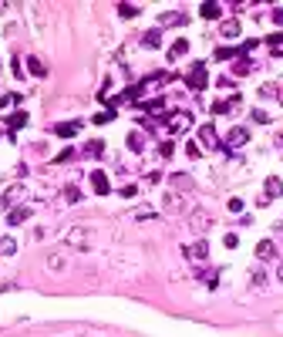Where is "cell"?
<instances>
[{
	"label": "cell",
	"mask_w": 283,
	"mask_h": 337,
	"mask_svg": "<svg viewBox=\"0 0 283 337\" xmlns=\"http://www.w3.org/2000/svg\"><path fill=\"white\" fill-rule=\"evenodd\" d=\"M4 10H7V4H4V0H0V14H4Z\"/></svg>",
	"instance_id": "cell-37"
},
{
	"label": "cell",
	"mask_w": 283,
	"mask_h": 337,
	"mask_svg": "<svg viewBox=\"0 0 283 337\" xmlns=\"http://www.w3.org/2000/svg\"><path fill=\"white\" fill-rule=\"evenodd\" d=\"M206 81H209V74H206V65H202V61H195L192 71H189V78H186V85L199 91V88H206Z\"/></svg>",
	"instance_id": "cell-1"
},
{
	"label": "cell",
	"mask_w": 283,
	"mask_h": 337,
	"mask_svg": "<svg viewBox=\"0 0 283 337\" xmlns=\"http://www.w3.org/2000/svg\"><path fill=\"white\" fill-rule=\"evenodd\" d=\"M64 196H68V199H71V202H81V193H78V189H74V185H68V189H64Z\"/></svg>",
	"instance_id": "cell-28"
},
{
	"label": "cell",
	"mask_w": 283,
	"mask_h": 337,
	"mask_svg": "<svg viewBox=\"0 0 283 337\" xmlns=\"http://www.w3.org/2000/svg\"><path fill=\"white\" fill-rule=\"evenodd\" d=\"M182 209H186V206H182V199H179L176 193L165 196V213H182Z\"/></svg>",
	"instance_id": "cell-18"
},
{
	"label": "cell",
	"mask_w": 283,
	"mask_h": 337,
	"mask_svg": "<svg viewBox=\"0 0 283 337\" xmlns=\"http://www.w3.org/2000/svg\"><path fill=\"white\" fill-rule=\"evenodd\" d=\"M246 142H250V132H246V129H240V125L229 129V135H226V149H229V152L240 149V145H246Z\"/></svg>",
	"instance_id": "cell-2"
},
{
	"label": "cell",
	"mask_w": 283,
	"mask_h": 337,
	"mask_svg": "<svg viewBox=\"0 0 283 337\" xmlns=\"http://www.w3.org/2000/svg\"><path fill=\"white\" fill-rule=\"evenodd\" d=\"M189 121H192V115H189V112H176V115L169 118V125H172L176 132H182V129H189Z\"/></svg>",
	"instance_id": "cell-10"
},
{
	"label": "cell",
	"mask_w": 283,
	"mask_h": 337,
	"mask_svg": "<svg viewBox=\"0 0 283 337\" xmlns=\"http://www.w3.org/2000/svg\"><path fill=\"white\" fill-rule=\"evenodd\" d=\"M128 149L132 152H145V135L142 132H128Z\"/></svg>",
	"instance_id": "cell-13"
},
{
	"label": "cell",
	"mask_w": 283,
	"mask_h": 337,
	"mask_svg": "<svg viewBox=\"0 0 283 337\" xmlns=\"http://www.w3.org/2000/svg\"><path fill=\"white\" fill-rule=\"evenodd\" d=\"M253 121H259V125H267L270 118H267V112H259V108H256V112H253Z\"/></svg>",
	"instance_id": "cell-30"
},
{
	"label": "cell",
	"mask_w": 283,
	"mask_h": 337,
	"mask_svg": "<svg viewBox=\"0 0 283 337\" xmlns=\"http://www.w3.org/2000/svg\"><path fill=\"white\" fill-rule=\"evenodd\" d=\"M186 51H189V40H176V44L169 48V61H179V57L186 54Z\"/></svg>",
	"instance_id": "cell-17"
},
{
	"label": "cell",
	"mask_w": 283,
	"mask_h": 337,
	"mask_svg": "<svg viewBox=\"0 0 283 337\" xmlns=\"http://www.w3.org/2000/svg\"><path fill=\"white\" fill-rule=\"evenodd\" d=\"M27 68H31L34 78H44V74H48V68L40 65V57H27Z\"/></svg>",
	"instance_id": "cell-20"
},
{
	"label": "cell",
	"mask_w": 283,
	"mask_h": 337,
	"mask_svg": "<svg viewBox=\"0 0 283 337\" xmlns=\"http://www.w3.org/2000/svg\"><path fill=\"white\" fill-rule=\"evenodd\" d=\"M57 135L61 138H71V135H78V121H64V125H57Z\"/></svg>",
	"instance_id": "cell-19"
},
{
	"label": "cell",
	"mask_w": 283,
	"mask_h": 337,
	"mask_svg": "<svg viewBox=\"0 0 283 337\" xmlns=\"http://www.w3.org/2000/svg\"><path fill=\"white\" fill-rule=\"evenodd\" d=\"M48 266H54V270H64V253H54V257L48 260Z\"/></svg>",
	"instance_id": "cell-25"
},
{
	"label": "cell",
	"mask_w": 283,
	"mask_h": 337,
	"mask_svg": "<svg viewBox=\"0 0 283 337\" xmlns=\"http://www.w3.org/2000/svg\"><path fill=\"white\" fill-rule=\"evenodd\" d=\"M259 98H276V85H263V88H259Z\"/></svg>",
	"instance_id": "cell-27"
},
{
	"label": "cell",
	"mask_w": 283,
	"mask_h": 337,
	"mask_svg": "<svg viewBox=\"0 0 283 337\" xmlns=\"http://www.w3.org/2000/svg\"><path fill=\"white\" fill-rule=\"evenodd\" d=\"M186 257L192 260V263H202V260L209 257V243L199 240V243H192V246H186Z\"/></svg>",
	"instance_id": "cell-4"
},
{
	"label": "cell",
	"mask_w": 283,
	"mask_h": 337,
	"mask_svg": "<svg viewBox=\"0 0 283 337\" xmlns=\"http://www.w3.org/2000/svg\"><path fill=\"white\" fill-rule=\"evenodd\" d=\"M118 14H121V17H138L142 10H138L135 4H118Z\"/></svg>",
	"instance_id": "cell-24"
},
{
	"label": "cell",
	"mask_w": 283,
	"mask_h": 337,
	"mask_svg": "<svg viewBox=\"0 0 283 337\" xmlns=\"http://www.w3.org/2000/svg\"><path fill=\"white\" fill-rule=\"evenodd\" d=\"M91 185H95V193L98 196H105V193H112V182H108V176L98 168V172H91Z\"/></svg>",
	"instance_id": "cell-6"
},
{
	"label": "cell",
	"mask_w": 283,
	"mask_h": 337,
	"mask_svg": "<svg viewBox=\"0 0 283 337\" xmlns=\"http://www.w3.org/2000/svg\"><path fill=\"white\" fill-rule=\"evenodd\" d=\"M17 253V240H10V236H0V257H14Z\"/></svg>",
	"instance_id": "cell-15"
},
{
	"label": "cell",
	"mask_w": 283,
	"mask_h": 337,
	"mask_svg": "<svg viewBox=\"0 0 283 337\" xmlns=\"http://www.w3.org/2000/svg\"><path fill=\"white\" fill-rule=\"evenodd\" d=\"M199 14L206 17V20H216V17L223 14V7H219V4H202V7H199Z\"/></svg>",
	"instance_id": "cell-16"
},
{
	"label": "cell",
	"mask_w": 283,
	"mask_h": 337,
	"mask_svg": "<svg viewBox=\"0 0 283 337\" xmlns=\"http://www.w3.org/2000/svg\"><path fill=\"white\" fill-rule=\"evenodd\" d=\"M233 71H236V74H250V71H253V65H250V61H236Z\"/></svg>",
	"instance_id": "cell-26"
},
{
	"label": "cell",
	"mask_w": 283,
	"mask_h": 337,
	"mask_svg": "<svg viewBox=\"0 0 283 337\" xmlns=\"http://www.w3.org/2000/svg\"><path fill=\"white\" fill-rule=\"evenodd\" d=\"M179 24H186V14H182V10H165V14L159 17V31L162 27H179Z\"/></svg>",
	"instance_id": "cell-5"
},
{
	"label": "cell",
	"mask_w": 283,
	"mask_h": 337,
	"mask_svg": "<svg viewBox=\"0 0 283 337\" xmlns=\"http://www.w3.org/2000/svg\"><path fill=\"white\" fill-rule=\"evenodd\" d=\"M219 34H223V37H236V34H240V20H236V17L223 20V24H219Z\"/></svg>",
	"instance_id": "cell-11"
},
{
	"label": "cell",
	"mask_w": 283,
	"mask_h": 337,
	"mask_svg": "<svg viewBox=\"0 0 283 337\" xmlns=\"http://www.w3.org/2000/svg\"><path fill=\"white\" fill-rule=\"evenodd\" d=\"M273 257H276L273 240H259V243H256V260H263V263H267V260H273Z\"/></svg>",
	"instance_id": "cell-7"
},
{
	"label": "cell",
	"mask_w": 283,
	"mask_h": 337,
	"mask_svg": "<svg viewBox=\"0 0 283 337\" xmlns=\"http://www.w3.org/2000/svg\"><path fill=\"white\" fill-rule=\"evenodd\" d=\"M199 142L206 145V149H216V145H219L216 129H212V125H202V129H199Z\"/></svg>",
	"instance_id": "cell-9"
},
{
	"label": "cell",
	"mask_w": 283,
	"mask_h": 337,
	"mask_svg": "<svg viewBox=\"0 0 283 337\" xmlns=\"http://www.w3.org/2000/svg\"><path fill=\"white\" fill-rule=\"evenodd\" d=\"M280 229H283V223H280Z\"/></svg>",
	"instance_id": "cell-39"
},
{
	"label": "cell",
	"mask_w": 283,
	"mask_h": 337,
	"mask_svg": "<svg viewBox=\"0 0 283 337\" xmlns=\"http://www.w3.org/2000/svg\"><path fill=\"white\" fill-rule=\"evenodd\" d=\"M7 104H10V98H7V95H0V108H7Z\"/></svg>",
	"instance_id": "cell-35"
},
{
	"label": "cell",
	"mask_w": 283,
	"mask_h": 337,
	"mask_svg": "<svg viewBox=\"0 0 283 337\" xmlns=\"http://www.w3.org/2000/svg\"><path fill=\"white\" fill-rule=\"evenodd\" d=\"M186 152L192 155V159H199V145H195V142H189V145H186Z\"/></svg>",
	"instance_id": "cell-33"
},
{
	"label": "cell",
	"mask_w": 283,
	"mask_h": 337,
	"mask_svg": "<svg viewBox=\"0 0 283 337\" xmlns=\"http://www.w3.org/2000/svg\"><path fill=\"white\" fill-rule=\"evenodd\" d=\"M276 277H280V283H283V260H280V266H276Z\"/></svg>",
	"instance_id": "cell-36"
},
{
	"label": "cell",
	"mask_w": 283,
	"mask_h": 337,
	"mask_svg": "<svg viewBox=\"0 0 283 337\" xmlns=\"http://www.w3.org/2000/svg\"><path fill=\"white\" fill-rule=\"evenodd\" d=\"M263 193H267V199H280L283 196V182L276 176H267V185H263Z\"/></svg>",
	"instance_id": "cell-8"
},
{
	"label": "cell",
	"mask_w": 283,
	"mask_h": 337,
	"mask_svg": "<svg viewBox=\"0 0 283 337\" xmlns=\"http://www.w3.org/2000/svg\"><path fill=\"white\" fill-rule=\"evenodd\" d=\"M159 152H162V155H165V159H169V155H172V152H176V145H172V142H165V145H162V149H159Z\"/></svg>",
	"instance_id": "cell-32"
},
{
	"label": "cell",
	"mask_w": 283,
	"mask_h": 337,
	"mask_svg": "<svg viewBox=\"0 0 283 337\" xmlns=\"http://www.w3.org/2000/svg\"><path fill=\"white\" fill-rule=\"evenodd\" d=\"M172 185H176V189H186V193H189V189H192V179H189L186 172H176V176H172Z\"/></svg>",
	"instance_id": "cell-21"
},
{
	"label": "cell",
	"mask_w": 283,
	"mask_h": 337,
	"mask_svg": "<svg viewBox=\"0 0 283 337\" xmlns=\"http://www.w3.org/2000/svg\"><path fill=\"white\" fill-rule=\"evenodd\" d=\"M7 125H10V129H24V125H27V115H24V112L10 115V118H7Z\"/></svg>",
	"instance_id": "cell-22"
},
{
	"label": "cell",
	"mask_w": 283,
	"mask_h": 337,
	"mask_svg": "<svg viewBox=\"0 0 283 337\" xmlns=\"http://www.w3.org/2000/svg\"><path fill=\"white\" fill-rule=\"evenodd\" d=\"M270 17H273V24L283 27V7H273V10H270Z\"/></svg>",
	"instance_id": "cell-29"
},
{
	"label": "cell",
	"mask_w": 283,
	"mask_h": 337,
	"mask_svg": "<svg viewBox=\"0 0 283 337\" xmlns=\"http://www.w3.org/2000/svg\"><path fill=\"white\" fill-rule=\"evenodd\" d=\"M223 243H226V246H229V249H233V246H236V243H240V236H236V233H226V240H223Z\"/></svg>",
	"instance_id": "cell-31"
},
{
	"label": "cell",
	"mask_w": 283,
	"mask_h": 337,
	"mask_svg": "<svg viewBox=\"0 0 283 337\" xmlns=\"http://www.w3.org/2000/svg\"><path fill=\"white\" fill-rule=\"evenodd\" d=\"M159 44H162V31H159V27L142 34V48H159Z\"/></svg>",
	"instance_id": "cell-12"
},
{
	"label": "cell",
	"mask_w": 283,
	"mask_h": 337,
	"mask_svg": "<svg viewBox=\"0 0 283 337\" xmlns=\"http://www.w3.org/2000/svg\"><path fill=\"white\" fill-rule=\"evenodd\" d=\"M276 98H280V104H283V88H280V95H276Z\"/></svg>",
	"instance_id": "cell-38"
},
{
	"label": "cell",
	"mask_w": 283,
	"mask_h": 337,
	"mask_svg": "<svg viewBox=\"0 0 283 337\" xmlns=\"http://www.w3.org/2000/svg\"><path fill=\"white\" fill-rule=\"evenodd\" d=\"M189 226H192L195 233H206V226H212V216L206 213V209H195L192 216H189Z\"/></svg>",
	"instance_id": "cell-3"
},
{
	"label": "cell",
	"mask_w": 283,
	"mask_h": 337,
	"mask_svg": "<svg viewBox=\"0 0 283 337\" xmlns=\"http://www.w3.org/2000/svg\"><path fill=\"white\" fill-rule=\"evenodd\" d=\"M273 145H276V149H283V132H276V138H273Z\"/></svg>",
	"instance_id": "cell-34"
},
{
	"label": "cell",
	"mask_w": 283,
	"mask_h": 337,
	"mask_svg": "<svg viewBox=\"0 0 283 337\" xmlns=\"http://www.w3.org/2000/svg\"><path fill=\"white\" fill-rule=\"evenodd\" d=\"M101 152H105V145H101V142H88V145H84V155H91V159H98Z\"/></svg>",
	"instance_id": "cell-23"
},
{
	"label": "cell",
	"mask_w": 283,
	"mask_h": 337,
	"mask_svg": "<svg viewBox=\"0 0 283 337\" xmlns=\"http://www.w3.org/2000/svg\"><path fill=\"white\" fill-rule=\"evenodd\" d=\"M27 216H31V209H27V206H20V209H10V213H7V223H10V226H17V223H24Z\"/></svg>",
	"instance_id": "cell-14"
}]
</instances>
